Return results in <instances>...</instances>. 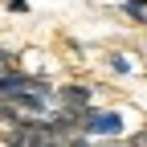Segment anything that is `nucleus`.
Masks as SVG:
<instances>
[{"label": "nucleus", "instance_id": "f257e3e1", "mask_svg": "<svg viewBox=\"0 0 147 147\" xmlns=\"http://www.w3.org/2000/svg\"><path fill=\"white\" fill-rule=\"evenodd\" d=\"M127 119H131V110H123V106H90L86 115H82V135L94 139V143L127 139V135L135 131Z\"/></svg>", "mask_w": 147, "mask_h": 147}, {"label": "nucleus", "instance_id": "f03ea898", "mask_svg": "<svg viewBox=\"0 0 147 147\" xmlns=\"http://www.w3.org/2000/svg\"><path fill=\"white\" fill-rule=\"evenodd\" d=\"M4 147H45V119H21L16 127H0Z\"/></svg>", "mask_w": 147, "mask_h": 147}, {"label": "nucleus", "instance_id": "7ed1b4c3", "mask_svg": "<svg viewBox=\"0 0 147 147\" xmlns=\"http://www.w3.org/2000/svg\"><path fill=\"white\" fill-rule=\"evenodd\" d=\"M57 106L61 110H74V115H86L90 106H98V94L90 82H57Z\"/></svg>", "mask_w": 147, "mask_h": 147}, {"label": "nucleus", "instance_id": "20e7f679", "mask_svg": "<svg viewBox=\"0 0 147 147\" xmlns=\"http://www.w3.org/2000/svg\"><path fill=\"white\" fill-rule=\"evenodd\" d=\"M102 65L110 74H119V78H131V74H139V57L131 49H106L102 53Z\"/></svg>", "mask_w": 147, "mask_h": 147}, {"label": "nucleus", "instance_id": "39448f33", "mask_svg": "<svg viewBox=\"0 0 147 147\" xmlns=\"http://www.w3.org/2000/svg\"><path fill=\"white\" fill-rule=\"evenodd\" d=\"M16 69H21V49H8L0 41V78L4 74H16Z\"/></svg>", "mask_w": 147, "mask_h": 147}, {"label": "nucleus", "instance_id": "423d86ee", "mask_svg": "<svg viewBox=\"0 0 147 147\" xmlns=\"http://www.w3.org/2000/svg\"><path fill=\"white\" fill-rule=\"evenodd\" d=\"M127 139H131V147H147V123H143V127H135Z\"/></svg>", "mask_w": 147, "mask_h": 147}, {"label": "nucleus", "instance_id": "0eeeda50", "mask_svg": "<svg viewBox=\"0 0 147 147\" xmlns=\"http://www.w3.org/2000/svg\"><path fill=\"white\" fill-rule=\"evenodd\" d=\"M4 8H8V12H29V0H8Z\"/></svg>", "mask_w": 147, "mask_h": 147}, {"label": "nucleus", "instance_id": "6e6552de", "mask_svg": "<svg viewBox=\"0 0 147 147\" xmlns=\"http://www.w3.org/2000/svg\"><path fill=\"white\" fill-rule=\"evenodd\" d=\"M65 147H98V143H94V139H86V135H78V139H69Z\"/></svg>", "mask_w": 147, "mask_h": 147}, {"label": "nucleus", "instance_id": "1a4fd4ad", "mask_svg": "<svg viewBox=\"0 0 147 147\" xmlns=\"http://www.w3.org/2000/svg\"><path fill=\"white\" fill-rule=\"evenodd\" d=\"M45 147H65V139H45Z\"/></svg>", "mask_w": 147, "mask_h": 147}]
</instances>
